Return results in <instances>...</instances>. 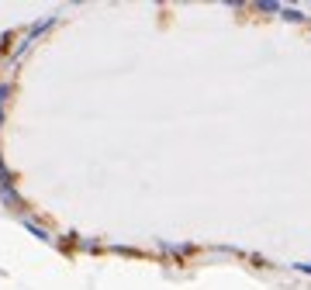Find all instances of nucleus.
I'll return each mask as SVG.
<instances>
[{
  "label": "nucleus",
  "mask_w": 311,
  "mask_h": 290,
  "mask_svg": "<svg viewBox=\"0 0 311 290\" xmlns=\"http://www.w3.org/2000/svg\"><path fill=\"white\" fill-rule=\"evenodd\" d=\"M0 121H3V107H0Z\"/></svg>",
  "instance_id": "f03ea898"
},
{
  "label": "nucleus",
  "mask_w": 311,
  "mask_h": 290,
  "mask_svg": "<svg viewBox=\"0 0 311 290\" xmlns=\"http://www.w3.org/2000/svg\"><path fill=\"white\" fill-rule=\"evenodd\" d=\"M284 17H287V21H301L305 14H301V10H284Z\"/></svg>",
  "instance_id": "f257e3e1"
}]
</instances>
